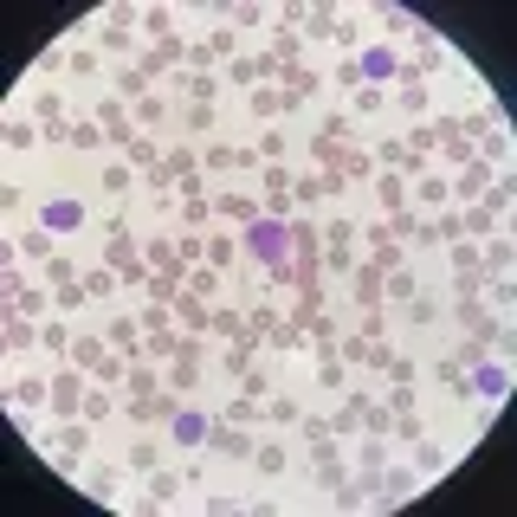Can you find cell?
I'll return each mask as SVG.
<instances>
[{
    "label": "cell",
    "mask_w": 517,
    "mask_h": 517,
    "mask_svg": "<svg viewBox=\"0 0 517 517\" xmlns=\"http://www.w3.org/2000/svg\"><path fill=\"white\" fill-rule=\"evenodd\" d=\"M78 221H85V207H78V201H46V227H59V233H71Z\"/></svg>",
    "instance_id": "2"
},
{
    "label": "cell",
    "mask_w": 517,
    "mask_h": 517,
    "mask_svg": "<svg viewBox=\"0 0 517 517\" xmlns=\"http://www.w3.org/2000/svg\"><path fill=\"white\" fill-rule=\"evenodd\" d=\"M504 388H511V375H504V369H479V395H492V401H498Z\"/></svg>",
    "instance_id": "5"
},
{
    "label": "cell",
    "mask_w": 517,
    "mask_h": 517,
    "mask_svg": "<svg viewBox=\"0 0 517 517\" xmlns=\"http://www.w3.org/2000/svg\"><path fill=\"white\" fill-rule=\"evenodd\" d=\"M253 253H259L265 265H279V259H285V227H279V221H265V227H253Z\"/></svg>",
    "instance_id": "1"
},
{
    "label": "cell",
    "mask_w": 517,
    "mask_h": 517,
    "mask_svg": "<svg viewBox=\"0 0 517 517\" xmlns=\"http://www.w3.org/2000/svg\"><path fill=\"white\" fill-rule=\"evenodd\" d=\"M201 433H207L201 414H181V421H175V440H181V446H201Z\"/></svg>",
    "instance_id": "4"
},
{
    "label": "cell",
    "mask_w": 517,
    "mask_h": 517,
    "mask_svg": "<svg viewBox=\"0 0 517 517\" xmlns=\"http://www.w3.org/2000/svg\"><path fill=\"white\" fill-rule=\"evenodd\" d=\"M363 71H369V78H388V71H395V52H388V46H369L363 59H356V78H363Z\"/></svg>",
    "instance_id": "3"
}]
</instances>
